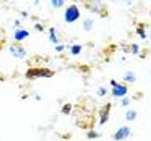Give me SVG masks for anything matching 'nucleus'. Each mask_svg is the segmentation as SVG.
<instances>
[{"label":"nucleus","instance_id":"7ed1b4c3","mask_svg":"<svg viewBox=\"0 0 151 141\" xmlns=\"http://www.w3.org/2000/svg\"><path fill=\"white\" fill-rule=\"evenodd\" d=\"M127 134H129V132H127V129H126V128L121 129V130L117 133V135H116V138H123V137H125V136H127Z\"/></svg>","mask_w":151,"mask_h":141},{"label":"nucleus","instance_id":"39448f33","mask_svg":"<svg viewBox=\"0 0 151 141\" xmlns=\"http://www.w3.org/2000/svg\"><path fill=\"white\" fill-rule=\"evenodd\" d=\"M78 51H79V47L78 46H75L73 48V53H75V54L78 53Z\"/></svg>","mask_w":151,"mask_h":141},{"label":"nucleus","instance_id":"f03ea898","mask_svg":"<svg viewBox=\"0 0 151 141\" xmlns=\"http://www.w3.org/2000/svg\"><path fill=\"white\" fill-rule=\"evenodd\" d=\"M126 91H127V88L124 87H120V86L115 87V88L113 89V93H114L115 95H123V94L126 93Z\"/></svg>","mask_w":151,"mask_h":141},{"label":"nucleus","instance_id":"f257e3e1","mask_svg":"<svg viewBox=\"0 0 151 141\" xmlns=\"http://www.w3.org/2000/svg\"><path fill=\"white\" fill-rule=\"evenodd\" d=\"M78 17V11L75 7H71L67 11V12H66V19L69 22L76 20Z\"/></svg>","mask_w":151,"mask_h":141},{"label":"nucleus","instance_id":"20e7f679","mask_svg":"<svg viewBox=\"0 0 151 141\" xmlns=\"http://www.w3.org/2000/svg\"><path fill=\"white\" fill-rule=\"evenodd\" d=\"M27 36V33L26 31H21V32H18L15 37H16L17 40H22L23 38H25Z\"/></svg>","mask_w":151,"mask_h":141}]
</instances>
